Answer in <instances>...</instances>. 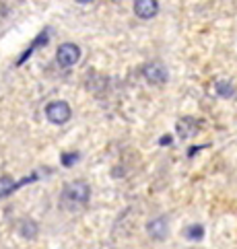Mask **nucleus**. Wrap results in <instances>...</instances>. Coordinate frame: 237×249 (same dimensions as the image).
Returning <instances> with one entry per match:
<instances>
[{"mask_svg": "<svg viewBox=\"0 0 237 249\" xmlns=\"http://www.w3.org/2000/svg\"><path fill=\"white\" fill-rule=\"evenodd\" d=\"M21 233H23L25 237H29V239H31L35 233H37V227H35L31 220H27V222H25V225L21 227Z\"/></svg>", "mask_w": 237, "mask_h": 249, "instance_id": "obj_11", "label": "nucleus"}, {"mask_svg": "<svg viewBox=\"0 0 237 249\" xmlns=\"http://www.w3.org/2000/svg\"><path fill=\"white\" fill-rule=\"evenodd\" d=\"M13 190H17V183L11 179L8 175L0 177V198H4V196H8Z\"/></svg>", "mask_w": 237, "mask_h": 249, "instance_id": "obj_8", "label": "nucleus"}, {"mask_svg": "<svg viewBox=\"0 0 237 249\" xmlns=\"http://www.w3.org/2000/svg\"><path fill=\"white\" fill-rule=\"evenodd\" d=\"M81 60V48L76 46V43H62V46L58 48L56 52V62L60 66H64V68H70V66H74L76 62Z\"/></svg>", "mask_w": 237, "mask_h": 249, "instance_id": "obj_3", "label": "nucleus"}, {"mask_svg": "<svg viewBox=\"0 0 237 249\" xmlns=\"http://www.w3.org/2000/svg\"><path fill=\"white\" fill-rule=\"evenodd\" d=\"M159 13V2L157 0H134V15L138 19L148 21Z\"/></svg>", "mask_w": 237, "mask_h": 249, "instance_id": "obj_5", "label": "nucleus"}, {"mask_svg": "<svg viewBox=\"0 0 237 249\" xmlns=\"http://www.w3.org/2000/svg\"><path fill=\"white\" fill-rule=\"evenodd\" d=\"M175 132L182 140H188V138H194L198 134V122L194 118H182L175 126Z\"/></svg>", "mask_w": 237, "mask_h": 249, "instance_id": "obj_6", "label": "nucleus"}, {"mask_svg": "<svg viewBox=\"0 0 237 249\" xmlns=\"http://www.w3.org/2000/svg\"><path fill=\"white\" fill-rule=\"evenodd\" d=\"M146 231L153 239H165L169 233V225H167V220H165V216H159V218H153L151 222H148Z\"/></svg>", "mask_w": 237, "mask_h": 249, "instance_id": "obj_7", "label": "nucleus"}, {"mask_svg": "<svg viewBox=\"0 0 237 249\" xmlns=\"http://www.w3.org/2000/svg\"><path fill=\"white\" fill-rule=\"evenodd\" d=\"M76 2H81V4H87V2H93V0H76Z\"/></svg>", "mask_w": 237, "mask_h": 249, "instance_id": "obj_13", "label": "nucleus"}, {"mask_svg": "<svg viewBox=\"0 0 237 249\" xmlns=\"http://www.w3.org/2000/svg\"><path fill=\"white\" fill-rule=\"evenodd\" d=\"M186 235H188V239H194V241H198V239L204 237V229L200 227V225H194V227H190L186 231Z\"/></svg>", "mask_w": 237, "mask_h": 249, "instance_id": "obj_10", "label": "nucleus"}, {"mask_svg": "<svg viewBox=\"0 0 237 249\" xmlns=\"http://www.w3.org/2000/svg\"><path fill=\"white\" fill-rule=\"evenodd\" d=\"M215 87H217V95L219 97H231L235 93V89H233V85L229 81H219Z\"/></svg>", "mask_w": 237, "mask_h": 249, "instance_id": "obj_9", "label": "nucleus"}, {"mask_svg": "<svg viewBox=\"0 0 237 249\" xmlns=\"http://www.w3.org/2000/svg\"><path fill=\"white\" fill-rule=\"evenodd\" d=\"M76 161H78V153H66V155H62V165L64 167L74 165Z\"/></svg>", "mask_w": 237, "mask_h": 249, "instance_id": "obj_12", "label": "nucleus"}, {"mask_svg": "<svg viewBox=\"0 0 237 249\" xmlns=\"http://www.w3.org/2000/svg\"><path fill=\"white\" fill-rule=\"evenodd\" d=\"M70 115H73V111H70V105L66 101H52L46 107L48 122L56 124V126H62V124H66L70 120Z\"/></svg>", "mask_w": 237, "mask_h": 249, "instance_id": "obj_2", "label": "nucleus"}, {"mask_svg": "<svg viewBox=\"0 0 237 249\" xmlns=\"http://www.w3.org/2000/svg\"><path fill=\"white\" fill-rule=\"evenodd\" d=\"M143 74L151 85H165L167 83V68H165L163 64H159V62L146 64L143 68Z\"/></svg>", "mask_w": 237, "mask_h": 249, "instance_id": "obj_4", "label": "nucleus"}, {"mask_svg": "<svg viewBox=\"0 0 237 249\" xmlns=\"http://www.w3.org/2000/svg\"><path fill=\"white\" fill-rule=\"evenodd\" d=\"M89 198H91V188L83 179L70 181L62 192V202L68 204V206H83V204L89 202Z\"/></svg>", "mask_w": 237, "mask_h": 249, "instance_id": "obj_1", "label": "nucleus"}]
</instances>
